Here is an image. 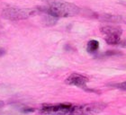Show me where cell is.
<instances>
[{
    "mask_svg": "<svg viewBox=\"0 0 126 115\" xmlns=\"http://www.w3.org/2000/svg\"><path fill=\"white\" fill-rule=\"evenodd\" d=\"M65 82L66 84L69 85V86H75L78 87L85 88L87 86V82H88V78L83 75H80V74L72 73L68 78L66 79Z\"/></svg>",
    "mask_w": 126,
    "mask_h": 115,
    "instance_id": "5b68a950",
    "label": "cell"
},
{
    "mask_svg": "<svg viewBox=\"0 0 126 115\" xmlns=\"http://www.w3.org/2000/svg\"><path fill=\"white\" fill-rule=\"evenodd\" d=\"M105 40L107 44L117 45L121 42V36L120 35H116V34H111V35H106Z\"/></svg>",
    "mask_w": 126,
    "mask_h": 115,
    "instance_id": "52a82bcc",
    "label": "cell"
},
{
    "mask_svg": "<svg viewBox=\"0 0 126 115\" xmlns=\"http://www.w3.org/2000/svg\"><path fill=\"white\" fill-rule=\"evenodd\" d=\"M38 12L37 8H19L15 6H6L3 9L2 15L4 18L11 21L25 20Z\"/></svg>",
    "mask_w": 126,
    "mask_h": 115,
    "instance_id": "7a4b0ae2",
    "label": "cell"
},
{
    "mask_svg": "<svg viewBox=\"0 0 126 115\" xmlns=\"http://www.w3.org/2000/svg\"><path fill=\"white\" fill-rule=\"evenodd\" d=\"M37 10L42 12L45 14L54 16L56 18L60 17H70L79 13V7L72 3H68L62 0L49 1L47 6L38 7Z\"/></svg>",
    "mask_w": 126,
    "mask_h": 115,
    "instance_id": "6da1fadb",
    "label": "cell"
},
{
    "mask_svg": "<svg viewBox=\"0 0 126 115\" xmlns=\"http://www.w3.org/2000/svg\"><path fill=\"white\" fill-rule=\"evenodd\" d=\"M115 86L117 88L122 89V90H126V82H123V83L117 84V85H115Z\"/></svg>",
    "mask_w": 126,
    "mask_h": 115,
    "instance_id": "8fae6325",
    "label": "cell"
},
{
    "mask_svg": "<svg viewBox=\"0 0 126 115\" xmlns=\"http://www.w3.org/2000/svg\"><path fill=\"white\" fill-rule=\"evenodd\" d=\"M119 44H121L122 47H126V39L124 40V42H120V43Z\"/></svg>",
    "mask_w": 126,
    "mask_h": 115,
    "instance_id": "7c38bea8",
    "label": "cell"
},
{
    "mask_svg": "<svg viewBox=\"0 0 126 115\" xmlns=\"http://www.w3.org/2000/svg\"><path fill=\"white\" fill-rule=\"evenodd\" d=\"M107 104L105 102H91L79 106L73 105L68 115H94L103 112Z\"/></svg>",
    "mask_w": 126,
    "mask_h": 115,
    "instance_id": "3957f363",
    "label": "cell"
},
{
    "mask_svg": "<svg viewBox=\"0 0 126 115\" xmlns=\"http://www.w3.org/2000/svg\"><path fill=\"white\" fill-rule=\"evenodd\" d=\"M3 105H4V102L0 101V108H2V107H3Z\"/></svg>",
    "mask_w": 126,
    "mask_h": 115,
    "instance_id": "4fadbf2b",
    "label": "cell"
},
{
    "mask_svg": "<svg viewBox=\"0 0 126 115\" xmlns=\"http://www.w3.org/2000/svg\"><path fill=\"white\" fill-rule=\"evenodd\" d=\"M98 48H99V42L95 40H92V41H89L87 43V50L89 53H94L98 50Z\"/></svg>",
    "mask_w": 126,
    "mask_h": 115,
    "instance_id": "ba28073f",
    "label": "cell"
},
{
    "mask_svg": "<svg viewBox=\"0 0 126 115\" xmlns=\"http://www.w3.org/2000/svg\"><path fill=\"white\" fill-rule=\"evenodd\" d=\"M101 32L106 35H111V34H116V35H120L121 36L123 30L122 28L118 26H104L101 28Z\"/></svg>",
    "mask_w": 126,
    "mask_h": 115,
    "instance_id": "8992f818",
    "label": "cell"
},
{
    "mask_svg": "<svg viewBox=\"0 0 126 115\" xmlns=\"http://www.w3.org/2000/svg\"><path fill=\"white\" fill-rule=\"evenodd\" d=\"M58 18H56L54 16L49 15V14H45L44 16V23L47 25H52V24H55V23L57 22Z\"/></svg>",
    "mask_w": 126,
    "mask_h": 115,
    "instance_id": "30bf717a",
    "label": "cell"
},
{
    "mask_svg": "<svg viewBox=\"0 0 126 115\" xmlns=\"http://www.w3.org/2000/svg\"><path fill=\"white\" fill-rule=\"evenodd\" d=\"M73 105L70 103H60L53 105H43L40 113L47 115H68Z\"/></svg>",
    "mask_w": 126,
    "mask_h": 115,
    "instance_id": "277c9868",
    "label": "cell"
},
{
    "mask_svg": "<svg viewBox=\"0 0 126 115\" xmlns=\"http://www.w3.org/2000/svg\"><path fill=\"white\" fill-rule=\"evenodd\" d=\"M105 21L112 22V23H119L124 20V17L121 15H109V14H105Z\"/></svg>",
    "mask_w": 126,
    "mask_h": 115,
    "instance_id": "9c48e42d",
    "label": "cell"
}]
</instances>
